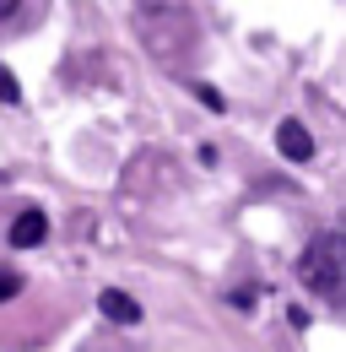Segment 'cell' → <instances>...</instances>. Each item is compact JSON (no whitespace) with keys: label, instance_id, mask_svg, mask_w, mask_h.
<instances>
[{"label":"cell","instance_id":"obj_6","mask_svg":"<svg viewBox=\"0 0 346 352\" xmlns=\"http://www.w3.org/2000/svg\"><path fill=\"white\" fill-rule=\"evenodd\" d=\"M0 103H22V87H16V76L0 65Z\"/></svg>","mask_w":346,"mask_h":352},{"label":"cell","instance_id":"obj_4","mask_svg":"<svg viewBox=\"0 0 346 352\" xmlns=\"http://www.w3.org/2000/svg\"><path fill=\"white\" fill-rule=\"evenodd\" d=\"M97 309H103V320H114V325H135L141 320V304L119 293V287H108V293H97Z\"/></svg>","mask_w":346,"mask_h":352},{"label":"cell","instance_id":"obj_9","mask_svg":"<svg viewBox=\"0 0 346 352\" xmlns=\"http://www.w3.org/2000/svg\"><path fill=\"white\" fill-rule=\"evenodd\" d=\"M16 6H22V0H0V22H5V16L16 11Z\"/></svg>","mask_w":346,"mask_h":352},{"label":"cell","instance_id":"obj_8","mask_svg":"<svg viewBox=\"0 0 346 352\" xmlns=\"http://www.w3.org/2000/svg\"><path fill=\"white\" fill-rule=\"evenodd\" d=\"M287 320H292L298 331H308V309H303V304H292V309H287Z\"/></svg>","mask_w":346,"mask_h":352},{"label":"cell","instance_id":"obj_3","mask_svg":"<svg viewBox=\"0 0 346 352\" xmlns=\"http://www.w3.org/2000/svg\"><path fill=\"white\" fill-rule=\"evenodd\" d=\"M43 233H49L43 212H38V206H27L22 217L11 222V250H33V244H43Z\"/></svg>","mask_w":346,"mask_h":352},{"label":"cell","instance_id":"obj_7","mask_svg":"<svg viewBox=\"0 0 346 352\" xmlns=\"http://www.w3.org/2000/svg\"><path fill=\"white\" fill-rule=\"evenodd\" d=\"M195 98H200V103H206V109H216V114H222V109H227V98H222V92H216V87H195Z\"/></svg>","mask_w":346,"mask_h":352},{"label":"cell","instance_id":"obj_2","mask_svg":"<svg viewBox=\"0 0 346 352\" xmlns=\"http://www.w3.org/2000/svg\"><path fill=\"white\" fill-rule=\"evenodd\" d=\"M276 152H281L287 163H308V157H314V135L303 131L298 120H281V125H276Z\"/></svg>","mask_w":346,"mask_h":352},{"label":"cell","instance_id":"obj_5","mask_svg":"<svg viewBox=\"0 0 346 352\" xmlns=\"http://www.w3.org/2000/svg\"><path fill=\"white\" fill-rule=\"evenodd\" d=\"M16 293H22V276H16V271H5V265H0V304H11V298H16Z\"/></svg>","mask_w":346,"mask_h":352},{"label":"cell","instance_id":"obj_1","mask_svg":"<svg viewBox=\"0 0 346 352\" xmlns=\"http://www.w3.org/2000/svg\"><path fill=\"white\" fill-rule=\"evenodd\" d=\"M298 282L308 293H319L325 304L341 298V287H346V239L336 228L314 233V244L303 250V261H298Z\"/></svg>","mask_w":346,"mask_h":352}]
</instances>
